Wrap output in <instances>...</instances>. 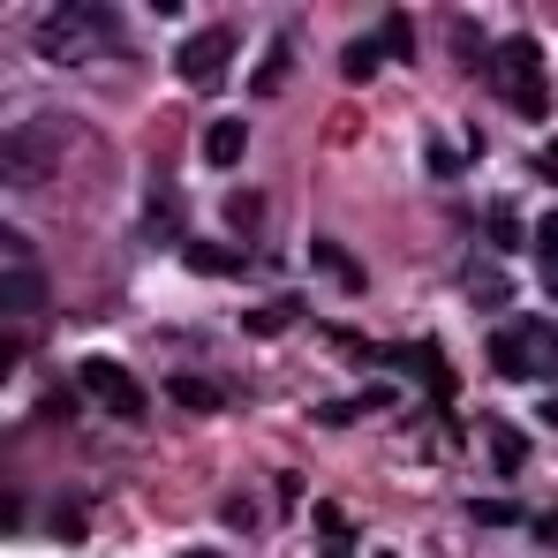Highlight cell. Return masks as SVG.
<instances>
[{"label":"cell","instance_id":"8fae6325","mask_svg":"<svg viewBox=\"0 0 558 558\" xmlns=\"http://www.w3.org/2000/svg\"><path fill=\"white\" fill-rule=\"evenodd\" d=\"M167 392H174V400H182L189 415H211V408H219V385H204V377H174V385H167Z\"/></svg>","mask_w":558,"mask_h":558},{"label":"cell","instance_id":"5b68a950","mask_svg":"<svg viewBox=\"0 0 558 558\" xmlns=\"http://www.w3.org/2000/svg\"><path fill=\"white\" fill-rule=\"evenodd\" d=\"M227 61H234V31H189L182 46H174L182 84H219V76H227Z\"/></svg>","mask_w":558,"mask_h":558},{"label":"cell","instance_id":"2e32d148","mask_svg":"<svg viewBox=\"0 0 558 558\" xmlns=\"http://www.w3.org/2000/svg\"><path fill=\"white\" fill-rule=\"evenodd\" d=\"M340 76H348V84H371L377 76V46H348V53H340Z\"/></svg>","mask_w":558,"mask_h":558},{"label":"cell","instance_id":"9c48e42d","mask_svg":"<svg viewBox=\"0 0 558 558\" xmlns=\"http://www.w3.org/2000/svg\"><path fill=\"white\" fill-rule=\"evenodd\" d=\"M483 438H490V468H498V475H521V461H529V438H521L513 423H498V415H490V423H483Z\"/></svg>","mask_w":558,"mask_h":558},{"label":"cell","instance_id":"7402d4cb","mask_svg":"<svg viewBox=\"0 0 558 558\" xmlns=\"http://www.w3.org/2000/svg\"><path fill=\"white\" fill-rule=\"evenodd\" d=\"M453 167H461V151H453L446 136H430V174H453Z\"/></svg>","mask_w":558,"mask_h":558},{"label":"cell","instance_id":"8992f818","mask_svg":"<svg viewBox=\"0 0 558 558\" xmlns=\"http://www.w3.org/2000/svg\"><path fill=\"white\" fill-rule=\"evenodd\" d=\"M0 302H8V317H23V310H38L46 302V279H38V257L8 234V287H0Z\"/></svg>","mask_w":558,"mask_h":558},{"label":"cell","instance_id":"5bb4252c","mask_svg":"<svg viewBox=\"0 0 558 558\" xmlns=\"http://www.w3.org/2000/svg\"><path fill=\"white\" fill-rule=\"evenodd\" d=\"M144 242H182V211L174 204H151L144 211Z\"/></svg>","mask_w":558,"mask_h":558},{"label":"cell","instance_id":"ffe728a7","mask_svg":"<svg viewBox=\"0 0 558 558\" xmlns=\"http://www.w3.org/2000/svg\"><path fill=\"white\" fill-rule=\"evenodd\" d=\"M468 513H475V521H483V529H506V521H513V513H521V506H506V498H475V506H468Z\"/></svg>","mask_w":558,"mask_h":558},{"label":"cell","instance_id":"7c38bea8","mask_svg":"<svg viewBox=\"0 0 558 558\" xmlns=\"http://www.w3.org/2000/svg\"><path fill=\"white\" fill-rule=\"evenodd\" d=\"M227 227H234V234H257V227H265V196H250V189L227 196Z\"/></svg>","mask_w":558,"mask_h":558},{"label":"cell","instance_id":"44dd1931","mask_svg":"<svg viewBox=\"0 0 558 558\" xmlns=\"http://www.w3.org/2000/svg\"><path fill=\"white\" fill-rule=\"evenodd\" d=\"M279 76H287V46H279V53H272V61H265V69H257V92L272 98V92H279Z\"/></svg>","mask_w":558,"mask_h":558},{"label":"cell","instance_id":"ac0fdd59","mask_svg":"<svg viewBox=\"0 0 558 558\" xmlns=\"http://www.w3.org/2000/svg\"><path fill=\"white\" fill-rule=\"evenodd\" d=\"M521 242H529V227L513 211H490V250H521Z\"/></svg>","mask_w":558,"mask_h":558},{"label":"cell","instance_id":"e0dca14e","mask_svg":"<svg viewBox=\"0 0 558 558\" xmlns=\"http://www.w3.org/2000/svg\"><path fill=\"white\" fill-rule=\"evenodd\" d=\"M287 317H302V302H272V310H250V332H257V340H272Z\"/></svg>","mask_w":558,"mask_h":558},{"label":"cell","instance_id":"4fadbf2b","mask_svg":"<svg viewBox=\"0 0 558 558\" xmlns=\"http://www.w3.org/2000/svg\"><path fill=\"white\" fill-rule=\"evenodd\" d=\"M377 53H392V61H408V53H415V31H408V15H385V31H377Z\"/></svg>","mask_w":558,"mask_h":558},{"label":"cell","instance_id":"9a60e30c","mask_svg":"<svg viewBox=\"0 0 558 558\" xmlns=\"http://www.w3.org/2000/svg\"><path fill=\"white\" fill-rule=\"evenodd\" d=\"M536 265H544V279L558 287V211H544V227H536Z\"/></svg>","mask_w":558,"mask_h":558},{"label":"cell","instance_id":"3957f363","mask_svg":"<svg viewBox=\"0 0 558 558\" xmlns=\"http://www.w3.org/2000/svg\"><path fill=\"white\" fill-rule=\"evenodd\" d=\"M38 46L53 61H92V53L113 46V8H61V15H46Z\"/></svg>","mask_w":558,"mask_h":558},{"label":"cell","instance_id":"ba28073f","mask_svg":"<svg viewBox=\"0 0 558 558\" xmlns=\"http://www.w3.org/2000/svg\"><path fill=\"white\" fill-rule=\"evenodd\" d=\"M182 265L204 272V279H234L242 272V250H234V242H182Z\"/></svg>","mask_w":558,"mask_h":558},{"label":"cell","instance_id":"d4e9b609","mask_svg":"<svg viewBox=\"0 0 558 558\" xmlns=\"http://www.w3.org/2000/svg\"><path fill=\"white\" fill-rule=\"evenodd\" d=\"M377 558H392V551H377Z\"/></svg>","mask_w":558,"mask_h":558},{"label":"cell","instance_id":"6da1fadb","mask_svg":"<svg viewBox=\"0 0 558 558\" xmlns=\"http://www.w3.org/2000/svg\"><path fill=\"white\" fill-rule=\"evenodd\" d=\"M490 84H498V98L521 121H551V69H544V46L536 38H506L490 53Z\"/></svg>","mask_w":558,"mask_h":558},{"label":"cell","instance_id":"30bf717a","mask_svg":"<svg viewBox=\"0 0 558 558\" xmlns=\"http://www.w3.org/2000/svg\"><path fill=\"white\" fill-rule=\"evenodd\" d=\"M310 257H317V272H332L340 287H348V294H363V287H371V279H363V265H355L340 242H310Z\"/></svg>","mask_w":558,"mask_h":558},{"label":"cell","instance_id":"603a6c76","mask_svg":"<svg viewBox=\"0 0 558 558\" xmlns=\"http://www.w3.org/2000/svg\"><path fill=\"white\" fill-rule=\"evenodd\" d=\"M536 174H544V182H558V144H544V159H536Z\"/></svg>","mask_w":558,"mask_h":558},{"label":"cell","instance_id":"7a4b0ae2","mask_svg":"<svg viewBox=\"0 0 558 558\" xmlns=\"http://www.w3.org/2000/svg\"><path fill=\"white\" fill-rule=\"evenodd\" d=\"M490 371L498 377H558V325L551 317H506L490 332Z\"/></svg>","mask_w":558,"mask_h":558},{"label":"cell","instance_id":"277c9868","mask_svg":"<svg viewBox=\"0 0 558 558\" xmlns=\"http://www.w3.org/2000/svg\"><path fill=\"white\" fill-rule=\"evenodd\" d=\"M76 385L92 392L98 408H113L121 423H129V415H144V385H136V377L121 371L113 355H84V371H76Z\"/></svg>","mask_w":558,"mask_h":558},{"label":"cell","instance_id":"cb8c5ba5","mask_svg":"<svg viewBox=\"0 0 558 558\" xmlns=\"http://www.w3.org/2000/svg\"><path fill=\"white\" fill-rule=\"evenodd\" d=\"M544 423H551V430H558V392H551V400H544Z\"/></svg>","mask_w":558,"mask_h":558},{"label":"cell","instance_id":"d6986e66","mask_svg":"<svg viewBox=\"0 0 558 558\" xmlns=\"http://www.w3.org/2000/svg\"><path fill=\"white\" fill-rule=\"evenodd\" d=\"M453 53H461V61H475V69H490V61H483V38H475V23H453Z\"/></svg>","mask_w":558,"mask_h":558},{"label":"cell","instance_id":"52a82bcc","mask_svg":"<svg viewBox=\"0 0 558 558\" xmlns=\"http://www.w3.org/2000/svg\"><path fill=\"white\" fill-rule=\"evenodd\" d=\"M242 151H250V121L227 113V121L204 129V159H211V167H242Z\"/></svg>","mask_w":558,"mask_h":558},{"label":"cell","instance_id":"484cf974","mask_svg":"<svg viewBox=\"0 0 558 558\" xmlns=\"http://www.w3.org/2000/svg\"><path fill=\"white\" fill-rule=\"evenodd\" d=\"M196 558H211V551H196Z\"/></svg>","mask_w":558,"mask_h":558}]
</instances>
